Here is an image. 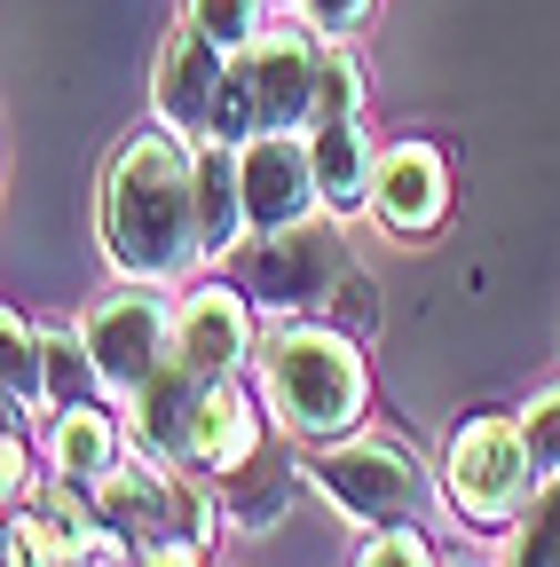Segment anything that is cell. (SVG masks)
Returning <instances> with one entry per match:
<instances>
[{"label":"cell","instance_id":"obj_1","mask_svg":"<svg viewBox=\"0 0 560 567\" xmlns=\"http://www.w3.org/2000/svg\"><path fill=\"white\" fill-rule=\"evenodd\" d=\"M103 245L134 284H174L197 252V151L174 134H134L103 174Z\"/></svg>","mask_w":560,"mask_h":567},{"label":"cell","instance_id":"obj_2","mask_svg":"<svg viewBox=\"0 0 560 567\" xmlns=\"http://www.w3.org/2000/svg\"><path fill=\"white\" fill-rule=\"evenodd\" d=\"M268 402L276 417L308 442H339L347 425L364 417L371 379H364V354L347 347L332 323H301L285 339H268Z\"/></svg>","mask_w":560,"mask_h":567},{"label":"cell","instance_id":"obj_3","mask_svg":"<svg viewBox=\"0 0 560 567\" xmlns=\"http://www.w3.org/2000/svg\"><path fill=\"white\" fill-rule=\"evenodd\" d=\"M293 126H316V48L301 32H268V40L230 55L214 142H237L245 151L253 134H293Z\"/></svg>","mask_w":560,"mask_h":567},{"label":"cell","instance_id":"obj_4","mask_svg":"<svg viewBox=\"0 0 560 567\" xmlns=\"http://www.w3.org/2000/svg\"><path fill=\"white\" fill-rule=\"evenodd\" d=\"M442 496L458 505V520H474V528H513L537 505V457H529L521 417H474L466 434L450 442Z\"/></svg>","mask_w":560,"mask_h":567},{"label":"cell","instance_id":"obj_5","mask_svg":"<svg viewBox=\"0 0 560 567\" xmlns=\"http://www.w3.org/2000/svg\"><path fill=\"white\" fill-rule=\"evenodd\" d=\"M332 284H347V237L332 221H301V229H276L245 252L237 292L268 316H293V308L332 300Z\"/></svg>","mask_w":560,"mask_h":567},{"label":"cell","instance_id":"obj_6","mask_svg":"<svg viewBox=\"0 0 560 567\" xmlns=\"http://www.w3.org/2000/svg\"><path fill=\"white\" fill-rule=\"evenodd\" d=\"M308 481L332 496L347 520H364V528H410L418 496H427L418 457L403 442H339V450H324L308 465Z\"/></svg>","mask_w":560,"mask_h":567},{"label":"cell","instance_id":"obj_7","mask_svg":"<svg viewBox=\"0 0 560 567\" xmlns=\"http://www.w3.org/2000/svg\"><path fill=\"white\" fill-rule=\"evenodd\" d=\"M80 339H88V354H95L103 386L126 394V402L174 363V316L159 308V292H119V300H103Z\"/></svg>","mask_w":560,"mask_h":567},{"label":"cell","instance_id":"obj_8","mask_svg":"<svg viewBox=\"0 0 560 567\" xmlns=\"http://www.w3.org/2000/svg\"><path fill=\"white\" fill-rule=\"evenodd\" d=\"M95 505H103V520H111L126 544H190L197 520H205L197 496H190L182 481L151 473V465H111V473L95 481Z\"/></svg>","mask_w":560,"mask_h":567},{"label":"cell","instance_id":"obj_9","mask_svg":"<svg viewBox=\"0 0 560 567\" xmlns=\"http://www.w3.org/2000/svg\"><path fill=\"white\" fill-rule=\"evenodd\" d=\"M237 174H245V213H253L261 237L301 229L308 205L324 197V189H316V158H308L301 134H253L245 151H237Z\"/></svg>","mask_w":560,"mask_h":567},{"label":"cell","instance_id":"obj_10","mask_svg":"<svg viewBox=\"0 0 560 567\" xmlns=\"http://www.w3.org/2000/svg\"><path fill=\"white\" fill-rule=\"evenodd\" d=\"M222 87H230V48H214L205 32L182 24V32L166 40V55H159V80H151L159 118H166L174 134H190V142H214Z\"/></svg>","mask_w":560,"mask_h":567},{"label":"cell","instance_id":"obj_11","mask_svg":"<svg viewBox=\"0 0 560 567\" xmlns=\"http://www.w3.org/2000/svg\"><path fill=\"white\" fill-rule=\"evenodd\" d=\"M442 205H450V166H442L435 142H395V151H379V166H371V213L387 229L427 237L442 221Z\"/></svg>","mask_w":560,"mask_h":567},{"label":"cell","instance_id":"obj_12","mask_svg":"<svg viewBox=\"0 0 560 567\" xmlns=\"http://www.w3.org/2000/svg\"><path fill=\"white\" fill-rule=\"evenodd\" d=\"M245 339H253V300L245 292L205 284V292H190L174 308V363H190L205 386H222L245 363Z\"/></svg>","mask_w":560,"mask_h":567},{"label":"cell","instance_id":"obj_13","mask_svg":"<svg viewBox=\"0 0 560 567\" xmlns=\"http://www.w3.org/2000/svg\"><path fill=\"white\" fill-rule=\"evenodd\" d=\"M205 386L190 363H166L143 394H134V434H143V450L159 457H190L197 465V417H205Z\"/></svg>","mask_w":560,"mask_h":567},{"label":"cell","instance_id":"obj_14","mask_svg":"<svg viewBox=\"0 0 560 567\" xmlns=\"http://www.w3.org/2000/svg\"><path fill=\"white\" fill-rule=\"evenodd\" d=\"M245 213V174H237V142H197V252L222 260L237 245Z\"/></svg>","mask_w":560,"mask_h":567},{"label":"cell","instance_id":"obj_15","mask_svg":"<svg viewBox=\"0 0 560 567\" xmlns=\"http://www.w3.org/2000/svg\"><path fill=\"white\" fill-rule=\"evenodd\" d=\"M308 158H316V189L332 213H347L356 197H371V142H364V118H316L308 126Z\"/></svg>","mask_w":560,"mask_h":567},{"label":"cell","instance_id":"obj_16","mask_svg":"<svg viewBox=\"0 0 560 567\" xmlns=\"http://www.w3.org/2000/svg\"><path fill=\"white\" fill-rule=\"evenodd\" d=\"M253 457H261V417H253V402L222 379L214 394H205V417H197V465L230 481V473H245Z\"/></svg>","mask_w":560,"mask_h":567},{"label":"cell","instance_id":"obj_17","mask_svg":"<svg viewBox=\"0 0 560 567\" xmlns=\"http://www.w3.org/2000/svg\"><path fill=\"white\" fill-rule=\"evenodd\" d=\"M48 457H55L63 481H103L119 465V425L95 402H63L55 425H48Z\"/></svg>","mask_w":560,"mask_h":567},{"label":"cell","instance_id":"obj_18","mask_svg":"<svg viewBox=\"0 0 560 567\" xmlns=\"http://www.w3.org/2000/svg\"><path fill=\"white\" fill-rule=\"evenodd\" d=\"M80 544L55 513H17L9 520V567H80Z\"/></svg>","mask_w":560,"mask_h":567},{"label":"cell","instance_id":"obj_19","mask_svg":"<svg viewBox=\"0 0 560 567\" xmlns=\"http://www.w3.org/2000/svg\"><path fill=\"white\" fill-rule=\"evenodd\" d=\"M506 567H560V481L521 513V536L506 544Z\"/></svg>","mask_w":560,"mask_h":567},{"label":"cell","instance_id":"obj_20","mask_svg":"<svg viewBox=\"0 0 560 567\" xmlns=\"http://www.w3.org/2000/svg\"><path fill=\"white\" fill-rule=\"evenodd\" d=\"M103 371H95V354H88V339H72V331H48V410H63V402H88V386H95Z\"/></svg>","mask_w":560,"mask_h":567},{"label":"cell","instance_id":"obj_21","mask_svg":"<svg viewBox=\"0 0 560 567\" xmlns=\"http://www.w3.org/2000/svg\"><path fill=\"white\" fill-rule=\"evenodd\" d=\"M285 505H293V481H285V473H261V465L230 473V513H237L245 528H268V520H285Z\"/></svg>","mask_w":560,"mask_h":567},{"label":"cell","instance_id":"obj_22","mask_svg":"<svg viewBox=\"0 0 560 567\" xmlns=\"http://www.w3.org/2000/svg\"><path fill=\"white\" fill-rule=\"evenodd\" d=\"M190 32H205L214 48H253L261 40V0H190Z\"/></svg>","mask_w":560,"mask_h":567},{"label":"cell","instance_id":"obj_23","mask_svg":"<svg viewBox=\"0 0 560 567\" xmlns=\"http://www.w3.org/2000/svg\"><path fill=\"white\" fill-rule=\"evenodd\" d=\"M364 111V71L347 48H324L316 55V118H356Z\"/></svg>","mask_w":560,"mask_h":567},{"label":"cell","instance_id":"obj_24","mask_svg":"<svg viewBox=\"0 0 560 567\" xmlns=\"http://www.w3.org/2000/svg\"><path fill=\"white\" fill-rule=\"evenodd\" d=\"M521 434H529L537 473H560V386H552V394H537V402L521 410Z\"/></svg>","mask_w":560,"mask_h":567},{"label":"cell","instance_id":"obj_25","mask_svg":"<svg viewBox=\"0 0 560 567\" xmlns=\"http://www.w3.org/2000/svg\"><path fill=\"white\" fill-rule=\"evenodd\" d=\"M356 567H435V551H427V536H410V528H379Z\"/></svg>","mask_w":560,"mask_h":567},{"label":"cell","instance_id":"obj_26","mask_svg":"<svg viewBox=\"0 0 560 567\" xmlns=\"http://www.w3.org/2000/svg\"><path fill=\"white\" fill-rule=\"evenodd\" d=\"M301 9H308V24H316V32H332V40H339V32H356V24H364L371 0H301Z\"/></svg>","mask_w":560,"mask_h":567},{"label":"cell","instance_id":"obj_27","mask_svg":"<svg viewBox=\"0 0 560 567\" xmlns=\"http://www.w3.org/2000/svg\"><path fill=\"white\" fill-rule=\"evenodd\" d=\"M134 567H197V551H190V544H151Z\"/></svg>","mask_w":560,"mask_h":567}]
</instances>
